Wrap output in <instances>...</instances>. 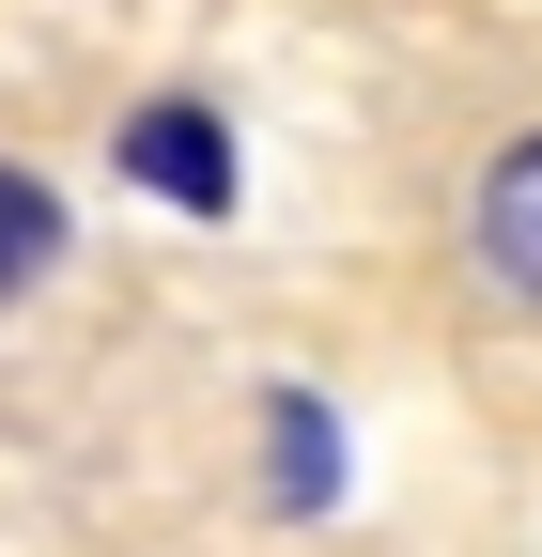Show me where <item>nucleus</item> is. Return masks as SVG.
<instances>
[{
    "label": "nucleus",
    "mask_w": 542,
    "mask_h": 557,
    "mask_svg": "<svg viewBox=\"0 0 542 557\" xmlns=\"http://www.w3.org/2000/svg\"><path fill=\"white\" fill-rule=\"evenodd\" d=\"M465 233H481V263H496L512 295L542 310V139H512V156L481 171V201H465Z\"/></svg>",
    "instance_id": "obj_1"
},
{
    "label": "nucleus",
    "mask_w": 542,
    "mask_h": 557,
    "mask_svg": "<svg viewBox=\"0 0 542 557\" xmlns=\"http://www.w3.org/2000/svg\"><path fill=\"white\" fill-rule=\"evenodd\" d=\"M32 248H47V201H32V186H0V278H32Z\"/></svg>",
    "instance_id": "obj_2"
}]
</instances>
